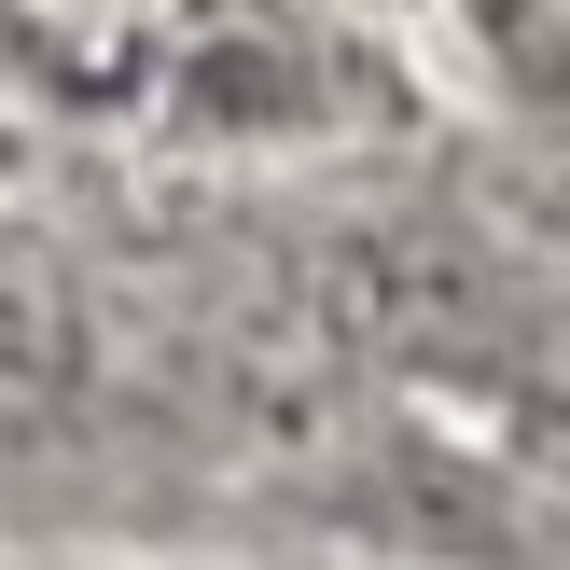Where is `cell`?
Here are the masks:
<instances>
[]
</instances>
